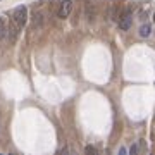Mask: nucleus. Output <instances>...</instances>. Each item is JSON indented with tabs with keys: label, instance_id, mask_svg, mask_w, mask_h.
Here are the masks:
<instances>
[{
	"label": "nucleus",
	"instance_id": "f257e3e1",
	"mask_svg": "<svg viewBox=\"0 0 155 155\" xmlns=\"http://www.w3.org/2000/svg\"><path fill=\"white\" fill-rule=\"evenodd\" d=\"M12 17H14V22H16L17 28H22L26 22H28V9L24 5H19L14 9V14H12Z\"/></svg>",
	"mask_w": 155,
	"mask_h": 155
},
{
	"label": "nucleus",
	"instance_id": "f03ea898",
	"mask_svg": "<svg viewBox=\"0 0 155 155\" xmlns=\"http://www.w3.org/2000/svg\"><path fill=\"white\" fill-rule=\"evenodd\" d=\"M119 28L121 29H129L131 28V24H133V16H131V9H122L121 12V17H119Z\"/></svg>",
	"mask_w": 155,
	"mask_h": 155
},
{
	"label": "nucleus",
	"instance_id": "7ed1b4c3",
	"mask_svg": "<svg viewBox=\"0 0 155 155\" xmlns=\"http://www.w3.org/2000/svg\"><path fill=\"white\" fill-rule=\"evenodd\" d=\"M71 11H72V0H62L61 5H59V11H57V17L66 19V17H69Z\"/></svg>",
	"mask_w": 155,
	"mask_h": 155
},
{
	"label": "nucleus",
	"instance_id": "20e7f679",
	"mask_svg": "<svg viewBox=\"0 0 155 155\" xmlns=\"http://www.w3.org/2000/svg\"><path fill=\"white\" fill-rule=\"evenodd\" d=\"M84 12H86V17H88V21H93L95 11H93V5H91V2H88V4H86V7H84Z\"/></svg>",
	"mask_w": 155,
	"mask_h": 155
},
{
	"label": "nucleus",
	"instance_id": "39448f33",
	"mask_svg": "<svg viewBox=\"0 0 155 155\" xmlns=\"http://www.w3.org/2000/svg\"><path fill=\"white\" fill-rule=\"evenodd\" d=\"M150 33H152V28H150V24H143V26L140 28V36H143V38H148Z\"/></svg>",
	"mask_w": 155,
	"mask_h": 155
},
{
	"label": "nucleus",
	"instance_id": "423d86ee",
	"mask_svg": "<svg viewBox=\"0 0 155 155\" xmlns=\"http://www.w3.org/2000/svg\"><path fill=\"white\" fill-rule=\"evenodd\" d=\"M7 36V26H5V21L0 17V40H4Z\"/></svg>",
	"mask_w": 155,
	"mask_h": 155
},
{
	"label": "nucleus",
	"instance_id": "0eeeda50",
	"mask_svg": "<svg viewBox=\"0 0 155 155\" xmlns=\"http://www.w3.org/2000/svg\"><path fill=\"white\" fill-rule=\"evenodd\" d=\"M138 152H140V147H138V145H133V147H131V150H129V153H138Z\"/></svg>",
	"mask_w": 155,
	"mask_h": 155
},
{
	"label": "nucleus",
	"instance_id": "6e6552de",
	"mask_svg": "<svg viewBox=\"0 0 155 155\" xmlns=\"http://www.w3.org/2000/svg\"><path fill=\"white\" fill-rule=\"evenodd\" d=\"M84 152H86V153H97V150H95L93 147H90V145L84 148Z\"/></svg>",
	"mask_w": 155,
	"mask_h": 155
},
{
	"label": "nucleus",
	"instance_id": "1a4fd4ad",
	"mask_svg": "<svg viewBox=\"0 0 155 155\" xmlns=\"http://www.w3.org/2000/svg\"><path fill=\"white\" fill-rule=\"evenodd\" d=\"M152 19H153V21H155V12H153V17H152Z\"/></svg>",
	"mask_w": 155,
	"mask_h": 155
}]
</instances>
